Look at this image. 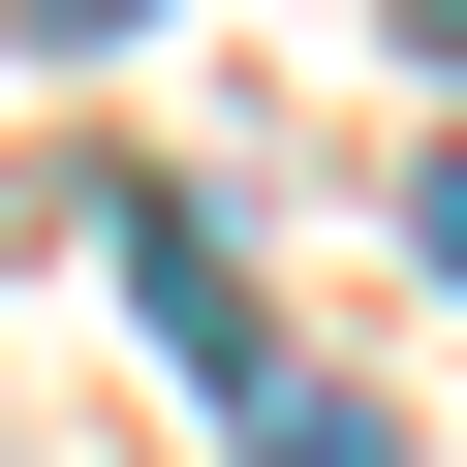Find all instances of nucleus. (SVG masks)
I'll use <instances>...</instances> for the list:
<instances>
[{"instance_id":"nucleus-3","label":"nucleus","mask_w":467,"mask_h":467,"mask_svg":"<svg viewBox=\"0 0 467 467\" xmlns=\"http://www.w3.org/2000/svg\"><path fill=\"white\" fill-rule=\"evenodd\" d=\"M405 63H467V0H405Z\"/></svg>"},{"instance_id":"nucleus-1","label":"nucleus","mask_w":467,"mask_h":467,"mask_svg":"<svg viewBox=\"0 0 467 467\" xmlns=\"http://www.w3.org/2000/svg\"><path fill=\"white\" fill-rule=\"evenodd\" d=\"M218 436H250V467H374V405H343V374H250Z\"/></svg>"},{"instance_id":"nucleus-2","label":"nucleus","mask_w":467,"mask_h":467,"mask_svg":"<svg viewBox=\"0 0 467 467\" xmlns=\"http://www.w3.org/2000/svg\"><path fill=\"white\" fill-rule=\"evenodd\" d=\"M125 32H156V0H32V63H125Z\"/></svg>"}]
</instances>
